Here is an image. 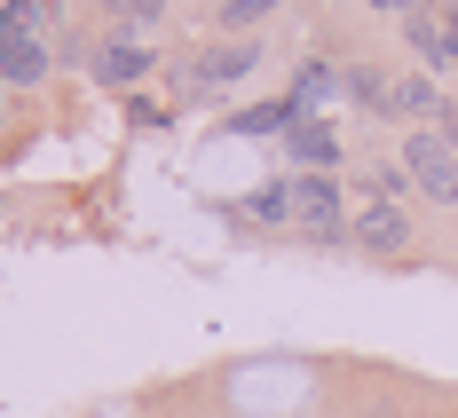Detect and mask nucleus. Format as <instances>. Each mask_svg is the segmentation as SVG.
Masks as SVG:
<instances>
[{"mask_svg":"<svg viewBox=\"0 0 458 418\" xmlns=\"http://www.w3.org/2000/svg\"><path fill=\"white\" fill-rule=\"evenodd\" d=\"M0 79H16V88L47 79V47L32 32V8L24 0H0Z\"/></svg>","mask_w":458,"mask_h":418,"instance_id":"2","label":"nucleus"},{"mask_svg":"<svg viewBox=\"0 0 458 418\" xmlns=\"http://www.w3.org/2000/svg\"><path fill=\"white\" fill-rule=\"evenodd\" d=\"M119 8H127V16H135V24H150V16H158V8H166V0H119Z\"/></svg>","mask_w":458,"mask_h":418,"instance_id":"14","label":"nucleus"},{"mask_svg":"<svg viewBox=\"0 0 458 418\" xmlns=\"http://www.w3.org/2000/svg\"><path fill=\"white\" fill-rule=\"evenodd\" d=\"M371 8H387V16H403V8H419V0H371Z\"/></svg>","mask_w":458,"mask_h":418,"instance_id":"15","label":"nucleus"},{"mask_svg":"<svg viewBox=\"0 0 458 418\" xmlns=\"http://www.w3.org/2000/svg\"><path fill=\"white\" fill-rule=\"evenodd\" d=\"M245 213H253V222H269V230H276V222H293V189H253V197H245Z\"/></svg>","mask_w":458,"mask_h":418,"instance_id":"10","label":"nucleus"},{"mask_svg":"<svg viewBox=\"0 0 458 418\" xmlns=\"http://www.w3.org/2000/svg\"><path fill=\"white\" fill-rule=\"evenodd\" d=\"M269 8H276V0H222V24H229V32H245V24H261Z\"/></svg>","mask_w":458,"mask_h":418,"instance_id":"13","label":"nucleus"},{"mask_svg":"<svg viewBox=\"0 0 458 418\" xmlns=\"http://www.w3.org/2000/svg\"><path fill=\"white\" fill-rule=\"evenodd\" d=\"M293 222L309 237H340V189L324 182V174H301L293 182Z\"/></svg>","mask_w":458,"mask_h":418,"instance_id":"3","label":"nucleus"},{"mask_svg":"<svg viewBox=\"0 0 458 418\" xmlns=\"http://www.w3.org/2000/svg\"><path fill=\"white\" fill-rule=\"evenodd\" d=\"M142 71H150V47H135V40H111V47H103V79L127 88V79H142Z\"/></svg>","mask_w":458,"mask_h":418,"instance_id":"8","label":"nucleus"},{"mask_svg":"<svg viewBox=\"0 0 458 418\" xmlns=\"http://www.w3.org/2000/svg\"><path fill=\"white\" fill-rule=\"evenodd\" d=\"M443 24H451V40H458V8H451V16H443Z\"/></svg>","mask_w":458,"mask_h":418,"instance_id":"16","label":"nucleus"},{"mask_svg":"<svg viewBox=\"0 0 458 418\" xmlns=\"http://www.w3.org/2000/svg\"><path fill=\"white\" fill-rule=\"evenodd\" d=\"M348 95H356V103H371V111H387V103H395V88H387L379 71H348Z\"/></svg>","mask_w":458,"mask_h":418,"instance_id":"11","label":"nucleus"},{"mask_svg":"<svg viewBox=\"0 0 458 418\" xmlns=\"http://www.w3.org/2000/svg\"><path fill=\"white\" fill-rule=\"evenodd\" d=\"M403 174H411L435 205H458V135L451 127H419L403 142Z\"/></svg>","mask_w":458,"mask_h":418,"instance_id":"1","label":"nucleus"},{"mask_svg":"<svg viewBox=\"0 0 458 418\" xmlns=\"http://www.w3.org/2000/svg\"><path fill=\"white\" fill-rule=\"evenodd\" d=\"M261 55H253V40H229V47H214V55H198V88H229V79H245Z\"/></svg>","mask_w":458,"mask_h":418,"instance_id":"5","label":"nucleus"},{"mask_svg":"<svg viewBox=\"0 0 458 418\" xmlns=\"http://www.w3.org/2000/svg\"><path fill=\"white\" fill-rule=\"evenodd\" d=\"M403 32H411V47L427 55V63H451V55H458V40H451V24H443V16H411Z\"/></svg>","mask_w":458,"mask_h":418,"instance_id":"7","label":"nucleus"},{"mask_svg":"<svg viewBox=\"0 0 458 418\" xmlns=\"http://www.w3.org/2000/svg\"><path fill=\"white\" fill-rule=\"evenodd\" d=\"M395 111H411V119L435 111V119H443V88H435V79H403V88H395Z\"/></svg>","mask_w":458,"mask_h":418,"instance_id":"9","label":"nucleus"},{"mask_svg":"<svg viewBox=\"0 0 458 418\" xmlns=\"http://www.w3.org/2000/svg\"><path fill=\"white\" fill-rule=\"evenodd\" d=\"M284 135H293V158H301V166H332V158H340V142H332V127H317V119H293V127H284Z\"/></svg>","mask_w":458,"mask_h":418,"instance_id":"6","label":"nucleus"},{"mask_svg":"<svg viewBox=\"0 0 458 418\" xmlns=\"http://www.w3.org/2000/svg\"><path fill=\"white\" fill-rule=\"evenodd\" d=\"M324 95H332V71L309 63V71H301V88H293V111H309V103H324Z\"/></svg>","mask_w":458,"mask_h":418,"instance_id":"12","label":"nucleus"},{"mask_svg":"<svg viewBox=\"0 0 458 418\" xmlns=\"http://www.w3.org/2000/svg\"><path fill=\"white\" fill-rule=\"evenodd\" d=\"M356 245H364V253H403V245H411V213H403V205H364V213H356Z\"/></svg>","mask_w":458,"mask_h":418,"instance_id":"4","label":"nucleus"}]
</instances>
